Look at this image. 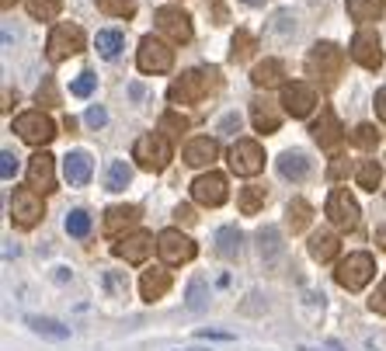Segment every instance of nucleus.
Instances as JSON below:
<instances>
[{
    "mask_svg": "<svg viewBox=\"0 0 386 351\" xmlns=\"http://www.w3.org/2000/svg\"><path fill=\"white\" fill-rule=\"evenodd\" d=\"M212 88H216V70H185L167 88V97L171 104H198Z\"/></svg>",
    "mask_w": 386,
    "mask_h": 351,
    "instance_id": "nucleus-1",
    "label": "nucleus"
},
{
    "mask_svg": "<svg viewBox=\"0 0 386 351\" xmlns=\"http://www.w3.org/2000/svg\"><path fill=\"white\" fill-rule=\"evenodd\" d=\"M132 160H136L143 171L160 174V171L171 164V139L160 136V132H146V136H139L136 146H132Z\"/></svg>",
    "mask_w": 386,
    "mask_h": 351,
    "instance_id": "nucleus-2",
    "label": "nucleus"
},
{
    "mask_svg": "<svg viewBox=\"0 0 386 351\" xmlns=\"http://www.w3.org/2000/svg\"><path fill=\"white\" fill-rule=\"evenodd\" d=\"M84 46H88V35H84V28H81V25H74V21H60V25L49 32L46 53H49V60H53V63H63V60L77 56Z\"/></svg>",
    "mask_w": 386,
    "mask_h": 351,
    "instance_id": "nucleus-3",
    "label": "nucleus"
},
{
    "mask_svg": "<svg viewBox=\"0 0 386 351\" xmlns=\"http://www.w3.org/2000/svg\"><path fill=\"white\" fill-rule=\"evenodd\" d=\"M345 70V53L334 42H317L306 53V74L310 77H324V81H338Z\"/></svg>",
    "mask_w": 386,
    "mask_h": 351,
    "instance_id": "nucleus-4",
    "label": "nucleus"
},
{
    "mask_svg": "<svg viewBox=\"0 0 386 351\" xmlns=\"http://www.w3.org/2000/svg\"><path fill=\"white\" fill-rule=\"evenodd\" d=\"M14 132L28 143V146H49L60 132H56V122L42 111H25L14 118Z\"/></svg>",
    "mask_w": 386,
    "mask_h": 351,
    "instance_id": "nucleus-5",
    "label": "nucleus"
},
{
    "mask_svg": "<svg viewBox=\"0 0 386 351\" xmlns=\"http://www.w3.org/2000/svg\"><path fill=\"white\" fill-rule=\"evenodd\" d=\"M373 275H376V261H373V254H366V251L348 254L345 261L338 264V271H334L338 285H341V289H348V292H359L362 285H369V278H373Z\"/></svg>",
    "mask_w": 386,
    "mask_h": 351,
    "instance_id": "nucleus-6",
    "label": "nucleus"
},
{
    "mask_svg": "<svg viewBox=\"0 0 386 351\" xmlns=\"http://www.w3.org/2000/svg\"><path fill=\"white\" fill-rule=\"evenodd\" d=\"M136 67H139V74H167L174 67V49L167 42L146 35L136 49Z\"/></svg>",
    "mask_w": 386,
    "mask_h": 351,
    "instance_id": "nucleus-7",
    "label": "nucleus"
},
{
    "mask_svg": "<svg viewBox=\"0 0 386 351\" xmlns=\"http://www.w3.org/2000/svg\"><path fill=\"white\" fill-rule=\"evenodd\" d=\"M42 216H46L42 195L32 191V188H14V195H11V219H14V226L18 230H32Z\"/></svg>",
    "mask_w": 386,
    "mask_h": 351,
    "instance_id": "nucleus-8",
    "label": "nucleus"
},
{
    "mask_svg": "<svg viewBox=\"0 0 386 351\" xmlns=\"http://www.w3.org/2000/svg\"><path fill=\"white\" fill-rule=\"evenodd\" d=\"M230 171L240 177H254L265 171V150L258 139H237L230 150Z\"/></svg>",
    "mask_w": 386,
    "mask_h": 351,
    "instance_id": "nucleus-9",
    "label": "nucleus"
},
{
    "mask_svg": "<svg viewBox=\"0 0 386 351\" xmlns=\"http://www.w3.org/2000/svg\"><path fill=\"white\" fill-rule=\"evenodd\" d=\"M352 60L366 70H380L383 67V39L376 28H359L352 39Z\"/></svg>",
    "mask_w": 386,
    "mask_h": 351,
    "instance_id": "nucleus-10",
    "label": "nucleus"
},
{
    "mask_svg": "<svg viewBox=\"0 0 386 351\" xmlns=\"http://www.w3.org/2000/svg\"><path fill=\"white\" fill-rule=\"evenodd\" d=\"M157 28L174 42V46H188L195 39V28H192V18L181 11V7H157Z\"/></svg>",
    "mask_w": 386,
    "mask_h": 351,
    "instance_id": "nucleus-11",
    "label": "nucleus"
},
{
    "mask_svg": "<svg viewBox=\"0 0 386 351\" xmlns=\"http://www.w3.org/2000/svg\"><path fill=\"white\" fill-rule=\"evenodd\" d=\"M317 104H320L317 88H313V84H306V81H292V84L282 88V108L289 111L292 118H306Z\"/></svg>",
    "mask_w": 386,
    "mask_h": 351,
    "instance_id": "nucleus-12",
    "label": "nucleus"
},
{
    "mask_svg": "<svg viewBox=\"0 0 386 351\" xmlns=\"http://www.w3.org/2000/svg\"><path fill=\"white\" fill-rule=\"evenodd\" d=\"M195 240L192 237H185L181 230H164L160 237H157V254L164 258L167 264H185L195 258Z\"/></svg>",
    "mask_w": 386,
    "mask_h": 351,
    "instance_id": "nucleus-13",
    "label": "nucleus"
},
{
    "mask_svg": "<svg viewBox=\"0 0 386 351\" xmlns=\"http://www.w3.org/2000/svg\"><path fill=\"white\" fill-rule=\"evenodd\" d=\"M327 219H331L338 230H355V226H359V202H355L345 188L331 191V198H327Z\"/></svg>",
    "mask_w": 386,
    "mask_h": 351,
    "instance_id": "nucleus-14",
    "label": "nucleus"
},
{
    "mask_svg": "<svg viewBox=\"0 0 386 351\" xmlns=\"http://www.w3.org/2000/svg\"><path fill=\"white\" fill-rule=\"evenodd\" d=\"M226 195H230V188H226V177L219 174V171H209V174H202L192 181V198L198 205L216 209V205L226 202Z\"/></svg>",
    "mask_w": 386,
    "mask_h": 351,
    "instance_id": "nucleus-15",
    "label": "nucleus"
},
{
    "mask_svg": "<svg viewBox=\"0 0 386 351\" xmlns=\"http://www.w3.org/2000/svg\"><path fill=\"white\" fill-rule=\"evenodd\" d=\"M28 188L39 191V195L56 191V160L49 153H35L28 160Z\"/></svg>",
    "mask_w": 386,
    "mask_h": 351,
    "instance_id": "nucleus-16",
    "label": "nucleus"
},
{
    "mask_svg": "<svg viewBox=\"0 0 386 351\" xmlns=\"http://www.w3.org/2000/svg\"><path fill=\"white\" fill-rule=\"evenodd\" d=\"M150 251H153V237H150V233H143V230L125 233V237L111 247V254H115V258H122V261H129V264H143L146 258H150Z\"/></svg>",
    "mask_w": 386,
    "mask_h": 351,
    "instance_id": "nucleus-17",
    "label": "nucleus"
},
{
    "mask_svg": "<svg viewBox=\"0 0 386 351\" xmlns=\"http://www.w3.org/2000/svg\"><path fill=\"white\" fill-rule=\"evenodd\" d=\"M310 136L320 143V150H334V146L341 143L345 129H341V122H338L334 108H320V115H317V118H313V125H310Z\"/></svg>",
    "mask_w": 386,
    "mask_h": 351,
    "instance_id": "nucleus-18",
    "label": "nucleus"
},
{
    "mask_svg": "<svg viewBox=\"0 0 386 351\" xmlns=\"http://www.w3.org/2000/svg\"><path fill=\"white\" fill-rule=\"evenodd\" d=\"M258 254H261L265 264H275L286 258V244H282L279 226H261V230H258Z\"/></svg>",
    "mask_w": 386,
    "mask_h": 351,
    "instance_id": "nucleus-19",
    "label": "nucleus"
},
{
    "mask_svg": "<svg viewBox=\"0 0 386 351\" xmlns=\"http://www.w3.org/2000/svg\"><path fill=\"white\" fill-rule=\"evenodd\" d=\"M251 122H254V129L258 132H279V125H282V115L275 111V104L268 101V97H258V101H251Z\"/></svg>",
    "mask_w": 386,
    "mask_h": 351,
    "instance_id": "nucleus-20",
    "label": "nucleus"
},
{
    "mask_svg": "<svg viewBox=\"0 0 386 351\" xmlns=\"http://www.w3.org/2000/svg\"><path fill=\"white\" fill-rule=\"evenodd\" d=\"M282 77H286V63L282 60H261L254 70H251V84L254 88H286L282 84Z\"/></svg>",
    "mask_w": 386,
    "mask_h": 351,
    "instance_id": "nucleus-21",
    "label": "nucleus"
},
{
    "mask_svg": "<svg viewBox=\"0 0 386 351\" xmlns=\"http://www.w3.org/2000/svg\"><path fill=\"white\" fill-rule=\"evenodd\" d=\"M63 174H67V181L70 184H88L91 181V174H95V164H91V157L84 153V150H74V153H67L63 157Z\"/></svg>",
    "mask_w": 386,
    "mask_h": 351,
    "instance_id": "nucleus-22",
    "label": "nucleus"
},
{
    "mask_svg": "<svg viewBox=\"0 0 386 351\" xmlns=\"http://www.w3.org/2000/svg\"><path fill=\"white\" fill-rule=\"evenodd\" d=\"M216 153H219V146H216V139H209V136H195V139L185 143V164H188V167H205V164H212Z\"/></svg>",
    "mask_w": 386,
    "mask_h": 351,
    "instance_id": "nucleus-23",
    "label": "nucleus"
},
{
    "mask_svg": "<svg viewBox=\"0 0 386 351\" xmlns=\"http://www.w3.org/2000/svg\"><path fill=\"white\" fill-rule=\"evenodd\" d=\"M136 223H139V205H111L104 212V233L108 237H115V233H122Z\"/></svg>",
    "mask_w": 386,
    "mask_h": 351,
    "instance_id": "nucleus-24",
    "label": "nucleus"
},
{
    "mask_svg": "<svg viewBox=\"0 0 386 351\" xmlns=\"http://www.w3.org/2000/svg\"><path fill=\"white\" fill-rule=\"evenodd\" d=\"M279 174L286 181H306L310 177V157L303 150H286L279 157Z\"/></svg>",
    "mask_w": 386,
    "mask_h": 351,
    "instance_id": "nucleus-25",
    "label": "nucleus"
},
{
    "mask_svg": "<svg viewBox=\"0 0 386 351\" xmlns=\"http://www.w3.org/2000/svg\"><path fill=\"white\" fill-rule=\"evenodd\" d=\"M139 289H143V299H160L167 289H171V275L164 271V268H150V271H143V282H139Z\"/></svg>",
    "mask_w": 386,
    "mask_h": 351,
    "instance_id": "nucleus-26",
    "label": "nucleus"
},
{
    "mask_svg": "<svg viewBox=\"0 0 386 351\" xmlns=\"http://www.w3.org/2000/svg\"><path fill=\"white\" fill-rule=\"evenodd\" d=\"M240 230L237 226H219L216 230V254L219 258H226V261H237V254H240Z\"/></svg>",
    "mask_w": 386,
    "mask_h": 351,
    "instance_id": "nucleus-27",
    "label": "nucleus"
},
{
    "mask_svg": "<svg viewBox=\"0 0 386 351\" xmlns=\"http://www.w3.org/2000/svg\"><path fill=\"white\" fill-rule=\"evenodd\" d=\"M334 254H338V237L331 230H317L310 237V258L313 261H331Z\"/></svg>",
    "mask_w": 386,
    "mask_h": 351,
    "instance_id": "nucleus-28",
    "label": "nucleus"
},
{
    "mask_svg": "<svg viewBox=\"0 0 386 351\" xmlns=\"http://www.w3.org/2000/svg\"><path fill=\"white\" fill-rule=\"evenodd\" d=\"M310 219H313V205H310L306 198H292L289 205H286V223H289L292 233L306 230V226H310Z\"/></svg>",
    "mask_w": 386,
    "mask_h": 351,
    "instance_id": "nucleus-29",
    "label": "nucleus"
},
{
    "mask_svg": "<svg viewBox=\"0 0 386 351\" xmlns=\"http://www.w3.org/2000/svg\"><path fill=\"white\" fill-rule=\"evenodd\" d=\"M265 202H268V188H265V184H247V188H240L237 205H240V212H244V216H254Z\"/></svg>",
    "mask_w": 386,
    "mask_h": 351,
    "instance_id": "nucleus-30",
    "label": "nucleus"
},
{
    "mask_svg": "<svg viewBox=\"0 0 386 351\" xmlns=\"http://www.w3.org/2000/svg\"><path fill=\"white\" fill-rule=\"evenodd\" d=\"M383 0H348V18L352 21H380L383 18Z\"/></svg>",
    "mask_w": 386,
    "mask_h": 351,
    "instance_id": "nucleus-31",
    "label": "nucleus"
},
{
    "mask_svg": "<svg viewBox=\"0 0 386 351\" xmlns=\"http://www.w3.org/2000/svg\"><path fill=\"white\" fill-rule=\"evenodd\" d=\"M28 327H32L35 334L49 338V341H67V338H70V327H63V324H56V320H49V317H28Z\"/></svg>",
    "mask_w": 386,
    "mask_h": 351,
    "instance_id": "nucleus-32",
    "label": "nucleus"
},
{
    "mask_svg": "<svg viewBox=\"0 0 386 351\" xmlns=\"http://www.w3.org/2000/svg\"><path fill=\"white\" fill-rule=\"evenodd\" d=\"M185 303H188V310H192V313H202V310L209 306V282H205L202 275H195L192 282H188Z\"/></svg>",
    "mask_w": 386,
    "mask_h": 351,
    "instance_id": "nucleus-33",
    "label": "nucleus"
},
{
    "mask_svg": "<svg viewBox=\"0 0 386 351\" xmlns=\"http://www.w3.org/2000/svg\"><path fill=\"white\" fill-rule=\"evenodd\" d=\"M95 46H97V53H101L104 60H115V56L122 53V46H125V35H122V32H115V28H108V32H97Z\"/></svg>",
    "mask_w": 386,
    "mask_h": 351,
    "instance_id": "nucleus-34",
    "label": "nucleus"
},
{
    "mask_svg": "<svg viewBox=\"0 0 386 351\" xmlns=\"http://www.w3.org/2000/svg\"><path fill=\"white\" fill-rule=\"evenodd\" d=\"M355 181H359V188L376 191V188H380V181H383V167H380L376 160H362V164L355 167Z\"/></svg>",
    "mask_w": 386,
    "mask_h": 351,
    "instance_id": "nucleus-35",
    "label": "nucleus"
},
{
    "mask_svg": "<svg viewBox=\"0 0 386 351\" xmlns=\"http://www.w3.org/2000/svg\"><path fill=\"white\" fill-rule=\"evenodd\" d=\"M25 7L35 21H56L63 11V0H25Z\"/></svg>",
    "mask_w": 386,
    "mask_h": 351,
    "instance_id": "nucleus-36",
    "label": "nucleus"
},
{
    "mask_svg": "<svg viewBox=\"0 0 386 351\" xmlns=\"http://www.w3.org/2000/svg\"><path fill=\"white\" fill-rule=\"evenodd\" d=\"M129 181H132V167H129L125 160L108 164V174H104V188H108V191H122Z\"/></svg>",
    "mask_w": 386,
    "mask_h": 351,
    "instance_id": "nucleus-37",
    "label": "nucleus"
},
{
    "mask_svg": "<svg viewBox=\"0 0 386 351\" xmlns=\"http://www.w3.org/2000/svg\"><path fill=\"white\" fill-rule=\"evenodd\" d=\"M254 49H258V39H254L251 32H237V35H233L230 60H233V63H244V60H251V56H254Z\"/></svg>",
    "mask_w": 386,
    "mask_h": 351,
    "instance_id": "nucleus-38",
    "label": "nucleus"
},
{
    "mask_svg": "<svg viewBox=\"0 0 386 351\" xmlns=\"http://www.w3.org/2000/svg\"><path fill=\"white\" fill-rule=\"evenodd\" d=\"M157 132H160V136H181V132H188V118H185L181 111H164Z\"/></svg>",
    "mask_w": 386,
    "mask_h": 351,
    "instance_id": "nucleus-39",
    "label": "nucleus"
},
{
    "mask_svg": "<svg viewBox=\"0 0 386 351\" xmlns=\"http://www.w3.org/2000/svg\"><path fill=\"white\" fill-rule=\"evenodd\" d=\"M95 4L108 18H132L136 14V0H95Z\"/></svg>",
    "mask_w": 386,
    "mask_h": 351,
    "instance_id": "nucleus-40",
    "label": "nucleus"
},
{
    "mask_svg": "<svg viewBox=\"0 0 386 351\" xmlns=\"http://www.w3.org/2000/svg\"><path fill=\"white\" fill-rule=\"evenodd\" d=\"M67 233H70V237H88V233H91V216H88L84 209H74V212L67 216Z\"/></svg>",
    "mask_w": 386,
    "mask_h": 351,
    "instance_id": "nucleus-41",
    "label": "nucleus"
},
{
    "mask_svg": "<svg viewBox=\"0 0 386 351\" xmlns=\"http://www.w3.org/2000/svg\"><path fill=\"white\" fill-rule=\"evenodd\" d=\"M352 143H355L359 150H376V146H380V132H376V125H359V129L352 132Z\"/></svg>",
    "mask_w": 386,
    "mask_h": 351,
    "instance_id": "nucleus-42",
    "label": "nucleus"
},
{
    "mask_svg": "<svg viewBox=\"0 0 386 351\" xmlns=\"http://www.w3.org/2000/svg\"><path fill=\"white\" fill-rule=\"evenodd\" d=\"M35 97H39V104H46V108H56L60 104V90H56V81L53 77H42V84L35 90Z\"/></svg>",
    "mask_w": 386,
    "mask_h": 351,
    "instance_id": "nucleus-43",
    "label": "nucleus"
},
{
    "mask_svg": "<svg viewBox=\"0 0 386 351\" xmlns=\"http://www.w3.org/2000/svg\"><path fill=\"white\" fill-rule=\"evenodd\" d=\"M95 84H97L95 74H81V77L70 84V94H74V97H88V94L95 90Z\"/></svg>",
    "mask_w": 386,
    "mask_h": 351,
    "instance_id": "nucleus-44",
    "label": "nucleus"
},
{
    "mask_svg": "<svg viewBox=\"0 0 386 351\" xmlns=\"http://www.w3.org/2000/svg\"><path fill=\"white\" fill-rule=\"evenodd\" d=\"M14 171H18V157H14V150H4L0 153V174H4V181H11Z\"/></svg>",
    "mask_w": 386,
    "mask_h": 351,
    "instance_id": "nucleus-45",
    "label": "nucleus"
},
{
    "mask_svg": "<svg viewBox=\"0 0 386 351\" xmlns=\"http://www.w3.org/2000/svg\"><path fill=\"white\" fill-rule=\"evenodd\" d=\"M348 174H352V164H348V160H341V157L327 167V177H331V181H341V177H348Z\"/></svg>",
    "mask_w": 386,
    "mask_h": 351,
    "instance_id": "nucleus-46",
    "label": "nucleus"
},
{
    "mask_svg": "<svg viewBox=\"0 0 386 351\" xmlns=\"http://www.w3.org/2000/svg\"><path fill=\"white\" fill-rule=\"evenodd\" d=\"M104 122H108V111H104L101 104H95V108H88V125H91V129H101Z\"/></svg>",
    "mask_w": 386,
    "mask_h": 351,
    "instance_id": "nucleus-47",
    "label": "nucleus"
},
{
    "mask_svg": "<svg viewBox=\"0 0 386 351\" xmlns=\"http://www.w3.org/2000/svg\"><path fill=\"white\" fill-rule=\"evenodd\" d=\"M369 306H373L376 313H383V317H386V282H380V289L373 292V299H369Z\"/></svg>",
    "mask_w": 386,
    "mask_h": 351,
    "instance_id": "nucleus-48",
    "label": "nucleus"
},
{
    "mask_svg": "<svg viewBox=\"0 0 386 351\" xmlns=\"http://www.w3.org/2000/svg\"><path fill=\"white\" fill-rule=\"evenodd\" d=\"M174 216H178V223H185V226H192V223H195L192 205H178V212H174Z\"/></svg>",
    "mask_w": 386,
    "mask_h": 351,
    "instance_id": "nucleus-49",
    "label": "nucleus"
},
{
    "mask_svg": "<svg viewBox=\"0 0 386 351\" xmlns=\"http://www.w3.org/2000/svg\"><path fill=\"white\" fill-rule=\"evenodd\" d=\"M233 129H240V118H237V115H226V118L219 122V132H233Z\"/></svg>",
    "mask_w": 386,
    "mask_h": 351,
    "instance_id": "nucleus-50",
    "label": "nucleus"
},
{
    "mask_svg": "<svg viewBox=\"0 0 386 351\" xmlns=\"http://www.w3.org/2000/svg\"><path fill=\"white\" fill-rule=\"evenodd\" d=\"M376 115L386 122V88H380L376 90Z\"/></svg>",
    "mask_w": 386,
    "mask_h": 351,
    "instance_id": "nucleus-51",
    "label": "nucleus"
},
{
    "mask_svg": "<svg viewBox=\"0 0 386 351\" xmlns=\"http://www.w3.org/2000/svg\"><path fill=\"white\" fill-rule=\"evenodd\" d=\"M216 21H219V25L226 21V7H223V4H216Z\"/></svg>",
    "mask_w": 386,
    "mask_h": 351,
    "instance_id": "nucleus-52",
    "label": "nucleus"
},
{
    "mask_svg": "<svg viewBox=\"0 0 386 351\" xmlns=\"http://www.w3.org/2000/svg\"><path fill=\"white\" fill-rule=\"evenodd\" d=\"M129 94H132V97H136V101H139V97H143V94H146V90L139 88V84H132V88H129Z\"/></svg>",
    "mask_w": 386,
    "mask_h": 351,
    "instance_id": "nucleus-53",
    "label": "nucleus"
},
{
    "mask_svg": "<svg viewBox=\"0 0 386 351\" xmlns=\"http://www.w3.org/2000/svg\"><path fill=\"white\" fill-rule=\"evenodd\" d=\"M14 4H18V0H0V7H4V11H11Z\"/></svg>",
    "mask_w": 386,
    "mask_h": 351,
    "instance_id": "nucleus-54",
    "label": "nucleus"
},
{
    "mask_svg": "<svg viewBox=\"0 0 386 351\" xmlns=\"http://www.w3.org/2000/svg\"><path fill=\"white\" fill-rule=\"evenodd\" d=\"M244 4H251V7H261V4H265V0H244Z\"/></svg>",
    "mask_w": 386,
    "mask_h": 351,
    "instance_id": "nucleus-55",
    "label": "nucleus"
},
{
    "mask_svg": "<svg viewBox=\"0 0 386 351\" xmlns=\"http://www.w3.org/2000/svg\"><path fill=\"white\" fill-rule=\"evenodd\" d=\"M188 351H205V348H188Z\"/></svg>",
    "mask_w": 386,
    "mask_h": 351,
    "instance_id": "nucleus-56",
    "label": "nucleus"
}]
</instances>
